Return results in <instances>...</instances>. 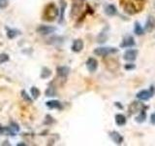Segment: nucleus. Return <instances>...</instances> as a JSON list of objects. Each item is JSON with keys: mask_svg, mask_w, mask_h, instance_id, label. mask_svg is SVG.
Segmentation results:
<instances>
[{"mask_svg": "<svg viewBox=\"0 0 155 146\" xmlns=\"http://www.w3.org/2000/svg\"><path fill=\"white\" fill-rule=\"evenodd\" d=\"M120 6L125 13L129 15H136L143 11V0H120Z\"/></svg>", "mask_w": 155, "mask_h": 146, "instance_id": "nucleus-1", "label": "nucleus"}, {"mask_svg": "<svg viewBox=\"0 0 155 146\" xmlns=\"http://www.w3.org/2000/svg\"><path fill=\"white\" fill-rule=\"evenodd\" d=\"M57 15H58L57 7L55 6L53 3H50V4L48 5L45 8V10H44L43 19L48 21H53L55 20V18L57 17Z\"/></svg>", "mask_w": 155, "mask_h": 146, "instance_id": "nucleus-2", "label": "nucleus"}, {"mask_svg": "<svg viewBox=\"0 0 155 146\" xmlns=\"http://www.w3.org/2000/svg\"><path fill=\"white\" fill-rule=\"evenodd\" d=\"M116 48H113V47H100V48H97L93 51V53L98 57H106L109 56L110 54H114L117 52Z\"/></svg>", "mask_w": 155, "mask_h": 146, "instance_id": "nucleus-3", "label": "nucleus"}, {"mask_svg": "<svg viewBox=\"0 0 155 146\" xmlns=\"http://www.w3.org/2000/svg\"><path fill=\"white\" fill-rule=\"evenodd\" d=\"M155 94V88L153 86L150 87L149 90H143L137 94V97L140 100H148L150 97H153Z\"/></svg>", "mask_w": 155, "mask_h": 146, "instance_id": "nucleus-4", "label": "nucleus"}, {"mask_svg": "<svg viewBox=\"0 0 155 146\" xmlns=\"http://www.w3.org/2000/svg\"><path fill=\"white\" fill-rule=\"evenodd\" d=\"M56 30V28L53 27H50V25H40V27L37 28V32L42 35H48L53 33Z\"/></svg>", "mask_w": 155, "mask_h": 146, "instance_id": "nucleus-5", "label": "nucleus"}, {"mask_svg": "<svg viewBox=\"0 0 155 146\" xmlns=\"http://www.w3.org/2000/svg\"><path fill=\"white\" fill-rule=\"evenodd\" d=\"M138 56V51L135 49H131V50H127L126 52L124 53V60H126L128 61H133L137 58Z\"/></svg>", "mask_w": 155, "mask_h": 146, "instance_id": "nucleus-6", "label": "nucleus"}, {"mask_svg": "<svg viewBox=\"0 0 155 146\" xmlns=\"http://www.w3.org/2000/svg\"><path fill=\"white\" fill-rule=\"evenodd\" d=\"M145 27L147 32H151L155 29V18L153 16H148Z\"/></svg>", "mask_w": 155, "mask_h": 146, "instance_id": "nucleus-7", "label": "nucleus"}, {"mask_svg": "<svg viewBox=\"0 0 155 146\" xmlns=\"http://www.w3.org/2000/svg\"><path fill=\"white\" fill-rule=\"evenodd\" d=\"M86 67L89 72H95L98 67V61L93 58H89L86 61Z\"/></svg>", "mask_w": 155, "mask_h": 146, "instance_id": "nucleus-8", "label": "nucleus"}, {"mask_svg": "<svg viewBox=\"0 0 155 146\" xmlns=\"http://www.w3.org/2000/svg\"><path fill=\"white\" fill-rule=\"evenodd\" d=\"M143 105L141 103V102L134 101V102H132L130 105H129V111H130L131 114H133V113L142 111L143 110Z\"/></svg>", "mask_w": 155, "mask_h": 146, "instance_id": "nucleus-9", "label": "nucleus"}, {"mask_svg": "<svg viewBox=\"0 0 155 146\" xmlns=\"http://www.w3.org/2000/svg\"><path fill=\"white\" fill-rule=\"evenodd\" d=\"M133 46H135V40L132 36H126L120 44L121 48H129V47H133Z\"/></svg>", "mask_w": 155, "mask_h": 146, "instance_id": "nucleus-10", "label": "nucleus"}, {"mask_svg": "<svg viewBox=\"0 0 155 146\" xmlns=\"http://www.w3.org/2000/svg\"><path fill=\"white\" fill-rule=\"evenodd\" d=\"M83 49V41L82 39H77L72 45V51L75 53H80Z\"/></svg>", "mask_w": 155, "mask_h": 146, "instance_id": "nucleus-11", "label": "nucleus"}, {"mask_svg": "<svg viewBox=\"0 0 155 146\" xmlns=\"http://www.w3.org/2000/svg\"><path fill=\"white\" fill-rule=\"evenodd\" d=\"M110 136L114 143H116V144H121L124 140L123 136H121L117 131H112V133H110Z\"/></svg>", "mask_w": 155, "mask_h": 146, "instance_id": "nucleus-12", "label": "nucleus"}, {"mask_svg": "<svg viewBox=\"0 0 155 146\" xmlns=\"http://www.w3.org/2000/svg\"><path fill=\"white\" fill-rule=\"evenodd\" d=\"M56 71H57L58 76L65 78V77H67V76L69 75V73H70V68H69L68 66H59V67H57Z\"/></svg>", "mask_w": 155, "mask_h": 146, "instance_id": "nucleus-13", "label": "nucleus"}, {"mask_svg": "<svg viewBox=\"0 0 155 146\" xmlns=\"http://www.w3.org/2000/svg\"><path fill=\"white\" fill-rule=\"evenodd\" d=\"M46 105L50 109H62V105L58 100H50L47 102Z\"/></svg>", "mask_w": 155, "mask_h": 146, "instance_id": "nucleus-14", "label": "nucleus"}, {"mask_svg": "<svg viewBox=\"0 0 155 146\" xmlns=\"http://www.w3.org/2000/svg\"><path fill=\"white\" fill-rule=\"evenodd\" d=\"M105 13H106V15H108V16L112 17V16H114V15L117 13V10H116V6H114V5L110 4L108 6H106Z\"/></svg>", "mask_w": 155, "mask_h": 146, "instance_id": "nucleus-15", "label": "nucleus"}, {"mask_svg": "<svg viewBox=\"0 0 155 146\" xmlns=\"http://www.w3.org/2000/svg\"><path fill=\"white\" fill-rule=\"evenodd\" d=\"M116 123L117 126L122 127L126 124V117L122 114H116Z\"/></svg>", "mask_w": 155, "mask_h": 146, "instance_id": "nucleus-16", "label": "nucleus"}, {"mask_svg": "<svg viewBox=\"0 0 155 146\" xmlns=\"http://www.w3.org/2000/svg\"><path fill=\"white\" fill-rule=\"evenodd\" d=\"M6 29H7V36H8V38H10V39H13L15 37H17L18 35L20 34V32L18 30H16V29L8 28V27Z\"/></svg>", "mask_w": 155, "mask_h": 146, "instance_id": "nucleus-17", "label": "nucleus"}, {"mask_svg": "<svg viewBox=\"0 0 155 146\" xmlns=\"http://www.w3.org/2000/svg\"><path fill=\"white\" fill-rule=\"evenodd\" d=\"M145 119H146V112H145V109H143V110L141 111V113H140V115L136 117V121L141 124V123L145 122Z\"/></svg>", "mask_w": 155, "mask_h": 146, "instance_id": "nucleus-18", "label": "nucleus"}, {"mask_svg": "<svg viewBox=\"0 0 155 146\" xmlns=\"http://www.w3.org/2000/svg\"><path fill=\"white\" fill-rule=\"evenodd\" d=\"M134 31L137 35H143V29L142 27V25L140 24L138 21L135 23V27H134Z\"/></svg>", "mask_w": 155, "mask_h": 146, "instance_id": "nucleus-19", "label": "nucleus"}, {"mask_svg": "<svg viewBox=\"0 0 155 146\" xmlns=\"http://www.w3.org/2000/svg\"><path fill=\"white\" fill-rule=\"evenodd\" d=\"M50 75H51L50 69L47 68V67H44V68L42 69V72H41V78H42V79H47V78H49Z\"/></svg>", "mask_w": 155, "mask_h": 146, "instance_id": "nucleus-20", "label": "nucleus"}, {"mask_svg": "<svg viewBox=\"0 0 155 146\" xmlns=\"http://www.w3.org/2000/svg\"><path fill=\"white\" fill-rule=\"evenodd\" d=\"M56 92H55V89L53 87H49L46 91V96L47 97H54Z\"/></svg>", "mask_w": 155, "mask_h": 146, "instance_id": "nucleus-21", "label": "nucleus"}, {"mask_svg": "<svg viewBox=\"0 0 155 146\" xmlns=\"http://www.w3.org/2000/svg\"><path fill=\"white\" fill-rule=\"evenodd\" d=\"M31 96L33 97V98H38L40 96V91L37 89L36 87H32L31 88Z\"/></svg>", "mask_w": 155, "mask_h": 146, "instance_id": "nucleus-22", "label": "nucleus"}, {"mask_svg": "<svg viewBox=\"0 0 155 146\" xmlns=\"http://www.w3.org/2000/svg\"><path fill=\"white\" fill-rule=\"evenodd\" d=\"M9 60V56L7 54H0V64Z\"/></svg>", "mask_w": 155, "mask_h": 146, "instance_id": "nucleus-23", "label": "nucleus"}, {"mask_svg": "<svg viewBox=\"0 0 155 146\" xmlns=\"http://www.w3.org/2000/svg\"><path fill=\"white\" fill-rule=\"evenodd\" d=\"M7 5H8L7 0H0V9H5Z\"/></svg>", "mask_w": 155, "mask_h": 146, "instance_id": "nucleus-24", "label": "nucleus"}, {"mask_svg": "<svg viewBox=\"0 0 155 146\" xmlns=\"http://www.w3.org/2000/svg\"><path fill=\"white\" fill-rule=\"evenodd\" d=\"M136 66H135V64H132V63H128V64H126L124 66V68L126 69V70H130V69H134Z\"/></svg>", "mask_w": 155, "mask_h": 146, "instance_id": "nucleus-25", "label": "nucleus"}, {"mask_svg": "<svg viewBox=\"0 0 155 146\" xmlns=\"http://www.w3.org/2000/svg\"><path fill=\"white\" fill-rule=\"evenodd\" d=\"M21 94H23V97L24 98V100H26L27 101H29V102H31L32 100H31V98H29L28 97V96H27V94L24 92V91H23V92H21Z\"/></svg>", "mask_w": 155, "mask_h": 146, "instance_id": "nucleus-26", "label": "nucleus"}, {"mask_svg": "<svg viewBox=\"0 0 155 146\" xmlns=\"http://www.w3.org/2000/svg\"><path fill=\"white\" fill-rule=\"evenodd\" d=\"M150 122H151L152 125H155V112L152 113L151 116H150Z\"/></svg>", "mask_w": 155, "mask_h": 146, "instance_id": "nucleus-27", "label": "nucleus"}, {"mask_svg": "<svg viewBox=\"0 0 155 146\" xmlns=\"http://www.w3.org/2000/svg\"><path fill=\"white\" fill-rule=\"evenodd\" d=\"M116 105L117 107H119L120 109H122V105H121L119 102H116Z\"/></svg>", "mask_w": 155, "mask_h": 146, "instance_id": "nucleus-28", "label": "nucleus"}, {"mask_svg": "<svg viewBox=\"0 0 155 146\" xmlns=\"http://www.w3.org/2000/svg\"><path fill=\"white\" fill-rule=\"evenodd\" d=\"M154 7H155V5H154Z\"/></svg>", "mask_w": 155, "mask_h": 146, "instance_id": "nucleus-29", "label": "nucleus"}]
</instances>
